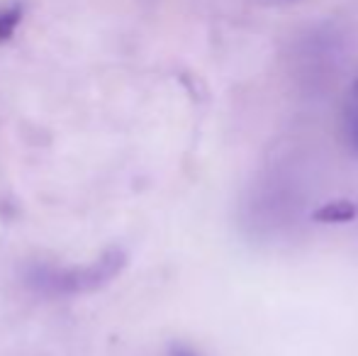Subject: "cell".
<instances>
[{"instance_id":"7","label":"cell","mask_w":358,"mask_h":356,"mask_svg":"<svg viewBox=\"0 0 358 356\" xmlns=\"http://www.w3.org/2000/svg\"><path fill=\"white\" fill-rule=\"evenodd\" d=\"M356 93H358V81H356Z\"/></svg>"},{"instance_id":"2","label":"cell","mask_w":358,"mask_h":356,"mask_svg":"<svg viewBox=\"0 0 358 356\" xmlns=\"http://www.w3.org/2000/svg\"><path fill=\"white\" fill-rule=\"evenodd\" d=\"M124 266V254L120 249H110L88 266L76 269H34L29 283L44 293H90L113 280Z\"/></svg>"},{"instance_id":"5","label":"cell","mask_w":358,"mask_h":356,"mask_svg":"<svg viewBox=\"0 0 358 356\" xmlns=\"http://www.w3.org/2000/svg\"><path fill=\"white\" fill-rule=\"evenodd\" d=\"M17 20H20V10L13 8V10H0V42L8 39L10 34L15 32L17 27Z\"/></svg>"},{"instance_id":"4","label":"cell","mask_w":358,"mask_h":356,"mask_svg":"<svg viewBox=\"0 0 358 356\" xmlns=\"http://www.w3.org/2000/svg\"><path fill=\"white\" fill-rule=\"evenodd\" d=\"M341 139L351 157L358 159V103H351L341 115Z\"/></svg>"},{"instance_id":"1","label":"cell","mask_w":358,"mask_h":356,"mask_svg":"<svg viewBox=\"0 0 358 356\" xmlns=\"http://www.w3.org/2000/svg\"><path fill=\"white\" fill-rule=\"evenodd\" d=\"M302 188L285 171L264 173L241 203V225L256 239H271L283 234L302 210Z\"/></svg>"},{"instance_id":"6","label":"cell","mask_w":358,"mask_h":356,"mask_svg":"<svg viewBox=\"0 0 358 356\" xmlns=\"http://www.w3.org/2000/svg\"><path fill=\"white\" fill-rule=\"evenodd\" d=\"M166 356H200L195 349H190V347H185V344H173V347L169 349V354Z\"/></svg>"},{"instance_id":"3","label":"cell","mask_w":358,"mask_h":356,"mask_svg":"<svg viewBox=\"0 0 358 356\" xmlns=\"http://www.w3.org/2000/svg\"><path fill=\"white\" fill-rule=\"evenodd\" d=\"M358 218V205L354 200H329L312 213V222L320 225H346Z\"/></svg>"}]
</instances>
